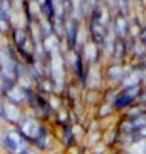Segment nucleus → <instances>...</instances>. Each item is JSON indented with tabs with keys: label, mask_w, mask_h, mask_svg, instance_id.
I'll list each match as a JSON object with an SVG mask.
<instances>
[{
	"label": "nucleus",
	"mask_w": 146,
	"mask_h": 154,
	"mask_svg": "<svg viewBox=\"0 0 146 154\" xmlns=\"http://www.w3.org/2000/svg\"><path fill=\"white\" fill-rule=\"evenodd\" d=\"M11 37V43L12 48L17 51V54L26 60V63H34V57H35V42L31 35V32L28 31V28L23 26H14L9 34Z\"/></svg>",
	"instance_id": "f257e3e1"
},
{
	"label": "nucleus",
	"mask_w": 146,
	"mask_h": 154,
	"mask_svg": "<svg viewBox=\"0 0 146 154\" xmlns=\"http://www.w3.org/2000/svg\"><path fill=\"white\" fill-rule=\"evenodd\" d=\"M2 145L6 154H26L31 145L25 139V136L17 130H6L2 134Z\"/></svg>",
	"instance_id": "f03ea898"
},
{
	"label": "nucleus",
	"mask_w": 146,
	"mask_h": 154,
	"mask_svg": "<svg viewBox=\"0 0 146 154\" xmlns=\"http://www.w3.org/2000/svg\"><path fill=\"white\" fill-rule=\"evenodd\" d=\"M0 117L12 126H19L26 116L23 114L22 105L12 103V102L2 97V100H0Z\"/></svg>",
	"instance_id": "7ed1b4c3"
},
{
	"label": "nucleus",
	"mask_w": 146,
	"mask_h": 154,
	"mask_svg": "<svg viewBox=\"0 0 146 154\" xmlns=\"http://www.w3.org/2000/svg\"><path fill=\"white\" fill-rule=\"evenodd\" d=\"M19 131L25 136V139L28 140L29 143H34L42 134L46 133L43 123L38 120L37 117H32V116H31V117H29V116H26V117L22 120V123L19 125Z\"/></svg>",
	"instance_id": "20e7f679"
},
{
	"label": "nucleus",
	"mask_w": 146,
	"mask_h": 154,
	"mask_svg": "<svg viewBox=\"0 0 146 154\" xmlns=\"http://www.w3.org/2000/svg\"><path fill=\"white\" fill-rule=\"evenodd\" d=\"M29 89L23 88L22 85H19L17 82H5L3 85V91H2V97L12 102L17 105H25L29 100Z\"/></svg>",
	"instance_id": "39448f33"
},
{
	"label": "nucleus",
	"mask_w": 146,
	"mask_h": 154,
	"mask_svg": "<svg viewBox=\"0 0 146 154\" xmlns=\"http://www.w3.org/2000/svg\"><path fill=\"white\" fill-rule=\"evenodd\" d=\"M141 86H132V88H125L118 93L114 100H112V108L115 109H125L132 105H135V102L141 97Z\"/></svg>",
	"instance_id": "423d86ee"
},
{
	"label": "nucleus",
	"mask_w": 146,
	"mask_h": 154,
	"mask_svg": "<svg viewBox=\"0 0 146 154\" xmlns=\"http://www.w3.org/2000/svg\"><path fill=\"white\" fill-rule=\"evenodd\" d=\"M28 103H29L31 108L37 112L38 117H48V116H49L51 108H49V103H48L46 97L43 96V93H37L35 89H32L31 94H29Z\"/></svg>",
	"instance_id": "0eeeda50"
},
{
	"label": "nucleus",
	"mask_w": 146,
	"mask_h": 154,
	"mask_svg": "<svg viewBox=\"0 0 146 154\" xmlns=\"http://www.w3.org/2000/svg\"><path fill=\"white\" fill-rule=\"evenodd\" d=\"M65 35L68 40L69 46L74 49L77 45V38H78V22L77 19L71 17L68 22H65Z\"/></svg>",
	"instance_id": "6e6552de"
},
{
	"label": "nucleus",
	"mask_w": 146,
	"mask_h": 154,
	"mask_svg": "<svg viewBox=\"0 0 146 154\" xmlns=\"http://www.w3.org/2000/svg\"><path fill=\"white\" fill-rule=\"evenodd\" d=\"M14 25H12V19H11V12L0 8V37L9 35Z\"/></svg>",
	"instance_id": "1a4fd4ad"
},
{
	"label": "nucleus",
	"mask_w": 146,
	"mask_h": 154,
	"mask_svg": "<svg viewBox=\"0 0 146 154\" xmlns=\"http://www.w3.org/2000/svg\"><path fill=\"white\" fill-rule=\"evenodd\" d=\"M114 32L117 38H125L129 34V23L125 17V14H118L114 19Z\"/></svg>",
	"instance_id": "9d476101"
},
{
	"label": "nucleus",
	"mask_w": 146,
	"mask_h": 154,
	"mask_svg": "<svg viewBox=\"0 0 146 154\" xmlns=\"http://www.w3.org/2000/svg\"><path fill=\"white\" fill-rule=\"evenodd\" d=\"M99 46L100 45H97L96 42H92V40L85 43V46H83V57L89 63H96L97 62V59L100 56V48Z\"/></svg>",
	"instance_id": "9b49d317"
},
{
	"label": "nucleus",
	"mask_w": 146,
	"mask_h": 154,
	"mask_svg": "<svg viewBox=\"0 0 146 154\" xmlns=\"http://www.w3.org/2000/svg\"><path fill=\"white\" fill-rule=\"evenodd\" d=\"M106 75H108V79L111 80H118V82H123L125 80V69L123 66L120 65V63H114V65H111L108 68V72H106Z\"/></svg>",
	"instance_id": "f8f14e48"
},
{
	"label": "nucleus",
	"mask_w": 146,
	"mask_h": 154,
	"mask_svg": "<svg viewBox=\"0 0 146 154\" xmlns=\"http://www.w3.org/2000/svg\"><path fill=\"white\" fill-rule=\"evenodd\" d=\"M129 154H146V140H134L129 146Z\"/></svg>",
	"instance_id": "ddd939ff"
},
{
	"label": "nucleus",
	"mask_w": 146,
	"mask_h": 154,
	"mask_svg": "<svg viewBox=\"0 0 146 154\" xmlns=\"http://www.w3.org/2000/svg\"><path fill=\"white\" fill-rule=\"evenodd\" d=\"M140 42L146 46V28L141 29V34H140Z\"/></svg>",
	"instance_id": "4468645a"
},
{
	"label": "nucleus",
	"mask_w": 146,
	"mask_h": 154,
	"mask_svg": "<svg viewBox=\"0 0 146 154\" xmlns=\"http://www.w3.org/2000/svg\"><path fill=\"white\" fill-rule=\"evenodd\" d=\"M26 154H38V151H35L34 148H29V151L26 152Z\"/></svg>",
	"instance_id": "2eb2a0df"
}]
</instances>
